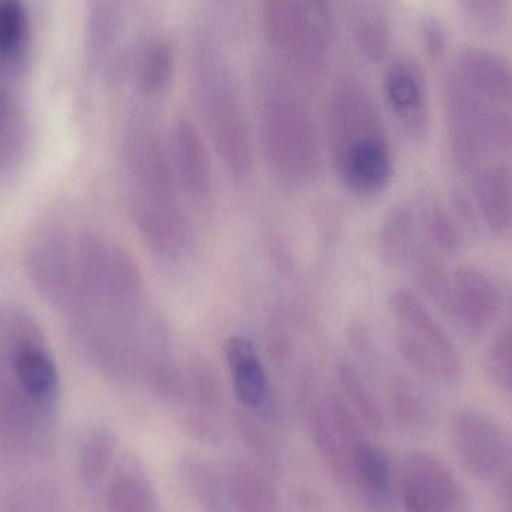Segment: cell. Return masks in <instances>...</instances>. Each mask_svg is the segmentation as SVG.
Listing matches in <instances>:
<instances>
[{"label": "cell", "instance_id": "8fae6325", "mask_svg": "<svg viewBox=\"0 0 512 512\" xmlns=\"http://www.w3.org/2000/svg\"><path fill=\"white\" fill-rule=\"evenodd\" d=\"M388 309L397 328H402L433 352L441 366L445 385L451 387L459 384L463 378L462 355L450 334L423 300L409 289H394L388 297Z\"/></svg>", "mask_w": 512, "mask_h": 512}, {"label": "cell", "instance_id": "74e56055", "mask_svg": "<svg viewBox=\"0 0 512 512\" xmlns=\"http://www.w3.org/2000/svg\"><path fill=\"white\" fill-rule=\"evenodd\" d=\"M512 322V303H511V321Z\"/></svg>", "mask_w": 512, "mask_h": 512}, {"label": "cell", "instance_id": "4fadbf2b", "mask_svg": "<svg viewBox=\"0 0 512 512\" xmlns=\"http://www.w3.org/2000/svg\"><path fill=\"white\" fill-rule=\"evenodd\" d=\"M171 161L183 197L206 204L213 197L215 176L206 140L189 119L176 120L168 135Z\"/></svg>", "mask_w": 512, "mask_h": 512}, {"label": "cell", "instance_id": "5bb4252c", "mask_svg": "<svg viewBox=\"0 0 512 512\" xmlns=\"http://www.w3.org/2000/svg\"><path fill=\"white\" fill-rule=\"evenodd\" d=\"M179 405L186 409L189 432L206 441H216L224 432V393L218 373L207 361L194 358L185 364V385Z\"/></svg>", "mask_w": 512, "mask_h": 512}, {"label": "cell", "instance_id": "7a4b0ae2", "mask_svg": "<svg viewBox=\"0 0 512 512\" xmlns=\"http://www.w3.org/2000/svg\"><path fill=\"white\" fill-rule=\"evenodd\" d=\"M259 132L265 162L277 182L303 189L318 179L322 147L315 119L306 99L282 75L262 81Z\"/></svg>", "mask_w": 512, "mask_h": 512}, {"label": "cell", "instance_id": "d590c367", "mask_svg": "<svg viewBox=\"0 0 512 512\" xmlns=\"http://www.w3.org/2000/svg\"><path fill=\"white\" fill-rule=\"evenodd\" d=\"M427 50L435 59H438L444 53V33L438 24H429L426 30Z\"/></svg>", "mask_w": 512, "mask_h": 512}, {"label": "cell", "instance_id": "9c48e42d", "mask_svg": "<svg viewBox=\"0 0 512 512\" xmlns=\"http://www.w3.org/2000/svg\"><path fill=\"white\" fill-rule=\"evenodd\" d=\"M126 162L132 177V194L158 201L183 203L171 161L168 138L150 125L132 129L126 141Z\"/></svg>", "mask_w": 512, "mask_h": 512}, {"label": "cell", "instance_id": "83f0119b", "mask_svg": "<svg viewBox=\"0 0 512 512\" xmlns=\"http://www.w3.org/2000/svg\"><path fill=\"white\" fill-rule=\"evenodd\" d=\"M110 512H162L158 496L146 475L138 469H126L110 489Z\"/></svg>", "mask_w": 512, "mask_h": 512}, {"label": "cell", "instance_id": "603a6c76", "mask_svg": "<svg viewBox=\"0 0 512 512\" xmlns=\"http://www.w3.org/2000/svg\"><path fill=\"white\" fill-rule=\"evenodd\" d=\"M30 45V26L21 0H0V72L17 74Z\"/></svg>", "mask_w": 512, "mask_h": 512}, {"label": "cell", "instance_id": "e0dca14e", "mask_svg": "<svg viewBox=\"0 0 512 512\" xmlns=\"http://www.w3.org/2000/svg\"><path fill=\"white\" fill-rule=\"evenodd\" d=\"M9 369L18 388L38 405H50L59 391V373L50 352L38 339L18 337L9 348Z\"/></svg>", "mask_w": 512, "mask_h": 512}, {"label": "cell", "instance_id": "d6a6232c", "mask_svg": "<svg viewBox=\"0 0 512 512\" xmlns=\"http://www.w3.org/2000/svg\"><path fill=\"white\" fill-rule=\"evenodd\" d=\"M486 369L492 381L512 396V322L504 325L490 342Z\"/></svg>", "mask_w": 512, "mask_h": 512}, {"label": "cell", "instance_id": "4316f807", "mask_svg": "<svg viewBox=\"0 0 512 512\" xmlns=\"http://www.w3.org/2000/svg\"><path fill=\"white\" fill-rule=\"evenodd\" d=\"M186 486L207 512H225V465L194 459L185 465Z\"/></svg>", "mask_w": 512, "mask_h": 512}, {"label": "cell", "instance_id": "836d02e7", "mask_svg": "<svg viewBox=\"0 0 512 512\" xmlns=\"http://www.w3.org/2000/svg\"><path fill=\"white\" fill-rule=\"evenodd\" d=\"M468 17L486 32H495L504 24L510 0H459Z\"/></svg>", "mask_w": 512, "mask_h": 512}, {"label": "cell", "instance_id": "9a60e30c", "mask_svg": "<svg viewBox=\"0 0 512 512\" xmlns=\"http://www.w3.org/2000/svg\"><path fill=\"white\" fill-rule=\"evenodd\" d=\"M385 98L406 137L421 141L430 128L426 81L420 68L409 62L390 66L384 80Z\"/></svg>", "mask_w": 512, "mask_h": 512}, {"label": "cell", "instance_id": "f546056e", "mask_svg": "<svg viewBox=\"0 0 512 512\" xmlns=\"http://www.w3.org/2000/svg\"><path fill=\"white\" fill-rule=\"evenodd\" d=\"M391 408L405 426L423 429L432 420V412L414 385L405 378L394 376L388 385Z\"/></svg>", "mask_w": 512, "mask_h": 512}, {"label": "cell", "instance_id": "2e32d148", "mask_svg": "<svg viewBox=\"0 0 512 512\" xmlns=\"http://www.w3.org/2000/svg\"><path fill=\"white\" fill-rule=\"evenodd\" d=\"M225 363L237 403L251 414L268 412L271 403L270 379L264 361L252 340L233 334L225 340Z\"/></svg>", "mask_w": 512, "mask_h": 512}, {"label": "cell", "instance_id": "f1b7e54d", "mask_svg": "<svg viewBox=\"0 0 512 512\" xmlns=\"http://www.w3.org/2000/svg\"><path fill=\"white\" fill-rule=\"evenodd\" d=\"M352 30L361 50L372 60L384 59L390 45V32L375 6H358L352 18Z\"/></svg>", "mask_w": 512, "mask_h": 512}, {"label": "cell", "instance_id": "ba28073f", "mask_svg": "<svg viewBox=\"0 0 512 512\" xmlns=\"http://www.w3.org/2000/svg\"><path fill=\"white\" fill-rule=\"evenodd\" d=\"M132 221L150 254L164 264H182L195 249V231L183 203L132 195Z\"/></svg>", "mask_w": 512, "mask_h": 512}, {"label": "cell", "instance_id": "6da1fadb", "mask_svg": "<svg viewBox=\"0 0 512 512\" xmlns=\"http://www.w3.org/2000/svg\"><path fill=\"white\" fill-rule=\"evenodd\" d=\"M328 150L343 188L357 197H375L390 186L394 156L378 107L366 87L343 81L328 107Z\"/></svg>", "mask_w": 512, "mask_h": 512}, {"label": "cell", "instance_id": "3957f363", "mask_svg": "<svg viewBox=\"0 0 512 512\" xmlns=\"http://www.w3.org/2000/svg\"><path fill=\"white\" fill-rule=\"evenodd\" d=\"M195 96L213 150L228 176L237 183L248 182L255 170L251 123L230 69L212 53L198 59Z\"/></svg>", "mask_w": 512, "mask_h": 512}, {"label": "cell", "instance_id": "8d00e7d4", "mask_svg": "<svg viewBox=\"0 0 512 512\" xmlns=\"http://www.w3.org/2000/svg\"><path fill=\"white\" fill-rule=\"evenodd\" d=\"M6 119H8V102H6L5 96L0 93V132L5 128Z\"/></svg>", "mask_w": 512, "mask_h": 512}, {"label": "cell", "instance_id": "d4e9b609", "mask_svg": "<svg viewBox=\"0 0 512 512\" xmlns=\"http://www.w3.org/2000/svg\"><path fill=\"white\" fill-rule=\"evenodd\" d=\"M408 267H411L421 292L445 313L450 301L453 271L448 270L441 252L421 242Z\"/></svg>", "mask_w": 512, "mask_h": 512}, {"label": "cell", "instance_id": "44dd1931", "mask_svg": "<svg viewBox=\"0 0 512 512\" xmlns=\"http://www.w3.org/2000/svg\"><path fill=\"white\" fill-rule=\"evenodd\" d=\"M225 512H279L273 481L259 466L225 465Z\"/></svg>", "mask_w": 512, "mask_h": 512}, {"label": "cell", "instance_id": "5b68a950", "mask_svg": "<svg viewBox=\"0 0 512 512\" xmlns=\"http://www.w3.org/2000/svg\"><path fill=\"white\" fill-rule=\"evenodd\" d=\"M262 26L273 50L298 78L319 74L331 39L327 0H262Z\"/></svg>", "mask_w": 512, "mask_h": 512}, {"label": "cell", "instance_id": "7c38bea8", "mask_svg": "<svg viewBox=\"0 0 512 512\" xmlns=\"http://www.w3.org/2000/svg\"><path fill=\"white\" fill-rule=\"evenodd\" d=\"M501 309V289L486 271L471 265H463L453 271L445 315L462 333L474 339L484 336Z\"/></svg>", "mask_w": 512, "mask_h": 512}, {"label": "cell", "instance_id": "1f68e13d", "mask_svg": "<svg viewBox=\"0 0 512 512\" xmlns=\"http://www.w3.org/2000/svg\"><path fill=\"white\" fill-rule=\"evenodd\" d=\"M394 346L397 354L402 358L403 363L420 378L433 384L445 385L444 375L441 366L436 360L433 352L426 345L415 339L411 334L406 333L402 328L396 327L394 333Z\"/></svg>", "mask_w": 512, "mask_h": 512}, {"label": "cell", "instance_id": "484cf974", "mask_svg": "<svg viewBox=\"0 0 512 512\" xmlns=\"http://www.w3.org/2000/svg\"><path fill=\"white\" fill-rule=\"evenodd\" d=\"M417 215L420 227L429 237L433 248L441 254H457L463 248L465 234L460 230L450 207L445 206L438 197H424Z\"/></svg>", "mask_w": 512, "mask_h": 512}, {"label": "cell", "instance_id": "4dcf8cb0", "mask_svg": "<svg viewBox=\"0 0 512 512\" xmlns=\"http://www.w3.org/2000/svg\"><path fill=\"white\" fill-rule=\"evenodd\" d=\"M174 72V54L170 45L155 41L147 47L140 65V84L149 95H159L170 86Z\"/></svg>", "mask_w": 512, "mask_h": 512}, {"label": "cell", "instance_id": "8992f818", "mask_svg": "<svg viewBox=\"0 0 512 512\" xmlns=\"http://www.w3.org/2000/svg\"><path fill=\"white\" fill-rule=\"evenodd\" d=\"M457 462L474 480L501 493L512 481V432L487 412L465 408L448 424Z\"/></svg>", "mask_w": 512, "mask_h": 512}, {"label": "cell", "instance_id": "52a82bcc", "mask_svg": "<svg viewBox=\"0 0 512 512\" xmlns=\"http://www.w3.org/2000/svg\"><path fill=\"white\" fill-rule=\"evenodd\" d=\"M396 501L403 512H472L474 501L453 469L426 451L403 457L396 472Z\"/></svg>", "mask_w": 512, "mask_h": 512}, {"label": "cell", "instance_id": "cb8c5ba5", "mask_svg": "<svg viewBox=\"0 0 512 512\" xmlns=\"http://www.w3.org/2000/svg\"><path fill=\"white\" fill-rule=\"evenodd\" d=\"M339 381L340 397L346 405L363 421L370 430H381L384 427V411L373 393L369 382L354 363L342 360L336 366Z\"/></svg>", "mask_w": 512, "mask_h": 512}, {"label": "cell", "instance_id": "277c9868", "mask_svg": "<svg viewBox=\"0 0 512 512\" xmlns=\"http://www.w3.org/2000/svg\"><path fill=\"white\" fill-rule=\"evenodd\" d=\"M447 140L451 161L472 177L490 159L512 153V114L472 92L453 75L445 86Z\"/></svg>", "mask_w": 512, "mask_h": 512}, {"label": "cell", "instance_id": "e575fe53", "mask_svg": "<svg viewBox=\"0 0 512 512\" xmlns=\"http://www.w3.org/2000/svg\"><path fill=\"white\" fill-rule=\"evenodd\" d=\"M448 207H450L451 213H453L454 219H456L463 234H477L481 221L472 197H469L460 189H453L450 192Z\"/></svg>", "mask_w": 512, "mask_h": 512}, {"label": "cell", "instance_id": "d6986e66", "mask_svg": "<svg viewBox=\"0 0 512 512\" xmlns=\"http://www.w3.org/2000/svg\"><path fill=\"white\" fill-rule=\"evenodd\" d=\"M468 89L499 107H512V65L486 48H465L459 57V74Z\"/></svg>", "mask_w": 512, "mask_h": 512}, {"label": "cell", "instance_id": "7402d4cb", "mask_svg": "<svg viewBox=\"0 0 512 512\" xmlns=\"http://www.w3.org/2000/svg\"><path fill=\"white\" fill-rule=\"evenodd\" d=\"M420 221L414 207L397 203L385 213L379 227L378 245L388 267H408L420 246Z\"/></svg>", "mask_w": 512, "mask_h": 512}, {"label": "cell", "instance_id": "30bf717a", "mask_svg": "<svg viewBox=\"0 0 512 512\" xmlns=\"http://www.w3.org/2000/svg\"><path fill=\"white\" fill-rule=\"evenodd\" d=\"M364 427L363 421L340 396L328 397L313 406L310 414L313 441L324 462L342 480H351L355 454L369 441Z\"/></svg>", "mask_w": 512, "mask_h": 512}, {"label": "cell", "instance_id": "ac0fdd59", "mask_svg": "<svg viewBox=\"0 0 512 512\" xmlns=\"http://www.w3.org/2000/svg\"><path fill=\"white\" fill-rule=\"evenodd\" d=\"M472 200L481 224L496 239L512 228V168L508 164H489L471 177Z\"/></svg>", "mask_w": 512, "mask_h": 512}, {"label": "cell", "instance_id": "ffe728a7", "mask_svg": "<svg viewBox=\"0 0 512 512\" xmlns=\"http://www.w3.org/2000/svg\"><path fill=\"white\" fill-rule=\"evenodd\" d=\"M372 510L387 512L396 502V474L381 448L366 441L355 454L351 480Z\"/></svg>", "mask_w": 512, "mask_h": 512}]
</instances>
